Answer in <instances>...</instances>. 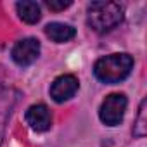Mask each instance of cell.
<instances>
[{"label": "cell", "instance_id": "1", "mask_svg": "<svg viewBox=\"0 0 147 147\" xmlns=\"http://www.w3.org/2000/svg\"><path fill=\"white\" fill-rule=\"evenodd\" d=\"M133 69V57L130 54H109L95 61L94 75L106 85H114L128 78Z\"/></svg>", "mask_w": 147, "mask_h": 147}, {"label": "cell", "instance_id": "2", "mask_svg": "<svg viewBox=\"0 0 147 147\" xmlns=\"http://www.w3.org/2000/svg\"><path fill=\"white\" fill-rule=\"evenodd\" d=\"M125 18V7L118 2H92L87 9V23L97 33L114 30Z\"/></svg>", "mask_w": 147, "mask_h": 147}, {"label": "cell", "instance_id": "3", "mask_svg": "<svg viewBox=\"0 0 147 147\" xmlns=\"http://www.w3.org/2000/svg\"><path fill=\"white\" fill-rule=\"evenodd\" d=\"M128 100L123 94H111L107 95L99 109V118L104 125L107 126H116L123 121L125 118V111H126Z\"/></svg>", "mask_w": 147, "mask_h": 147}, {"label": "cell", "instance_id": "4", "mask_svg": "<svg viewBox=\"0 0 147 147\" xmlns=\"http://www.w3.org/2000/svg\"><path fill=\"white\" fill-rule=\"evenodd\" d=\"M40 42L36 40V38H23V40H19V42H16V45L12 47V52H11V55H12V61L18 64V66H21V67H26V66H30V64H33L36 59H38V55H40Z\"/></svg>", "mask_w": 147, "mask_h": 147}, {"label": "cell", "instance_id": "5", "mask_svg": "<svg viewBox=\"0 0 147 147\" xmlns=\"http://www.w3.org/2000/svg\"><path fill=\"white\" fill-rule=\"evenodd\" d=\"M80 88V82L75 75H62L57 76L50 87V97L55 102H66L75 95Z\"/></svg>", "mask_w": 147, "mask_h": 147}, {"label": "cell", "instance_id": "6", "mask_svg": "<svg viewBox=\"0 0 147 147\" xmlns=\"http://www.w3.org/2000/svg\"><path fill=\"white\" fill-rule=\"evenodd\" d=\"M24 118H26V123L31 126V130H35L38 133L47 131L52 126V114H50V111H49V107L45 104L30 106Z\"/></svg>", "mask_w": 147, "mask_h": 147}, {"label": "cell", "instance_id": "7", "mask_svg": "<svg viewBox=\"0 0 147 147\" xmlns=\"http://www.w3.org/2000/svg\"><path fill=\"white\" fill-rule=\"evenodd\" d=\"M43 31L55 43H66L76 36V30L71 24H64V23H49Z\"/></svg>", "mask_w": 147, "mask_h": 147}, {"label": "cell", "instance_id": "8", "mask_svg": "<svg viewBox=\"0 0 147 147\" xmlns=\"http://www.w3.org/2000/svg\"><path fill=\"white\" fill-rule=\"evenodd\" d=\"M16 11L19 14V18L28 23V24H35L40 21L42 18V11L40 5L36 2H30V0H24V2H18L16 4Z\"/></svg>", "mask_w": 147, "mask_h": 147}, {"label": "cell", "instance_id": "9", "mask_svg": "<svg viewBox=\"0 0 147 147\" xmlns=\"http://www.w3.org/2000/svg\"><path fill=\"white\" fill-rule=\"evenodd\" d=\"M145 99L140 102V109H138V116H137V121H135V125H133V135L135 137H138V138H142L145 133H147V118H145Z\"/></svg>", "mask_w": 147, "mask_h": 147}, {"label": "cell", "instance_id": "10", "mask_svg": "<svg viewBox=\"0 0 147 147\" xmlns=\"http://www.w3.org/2000/svg\"><path fill=\"white\" fill-rule=\"evenodd\" d=\"M71 4H73L71 0H47V2H45V5H47L50 11H55V12L67 9Z\"/></svg>", "mask_w": 147, "mask_h": 147}]
</instances>
